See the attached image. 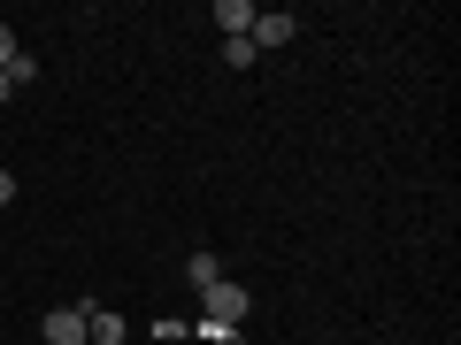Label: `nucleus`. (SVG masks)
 Returning a JSON list of instances; mask_svg holds the SVG:
<instances>
[{"label":"nucleus","mask_w":461,"mask_h":345,"mask_svg":"<svg viewBox=\"0 0 461 345\" xmlns=\"http://www.w3.org/2000/svg\"><path fill=\"white\" fill-rule=\"evenodd\" d=\"M239 314H247V284H230V277H215L208 292H200V330H208V338H223V330L239 323Z\"/></svg>","instance_id":"f257e3e1"},{"label":"nucleus","mask_w":461,"mask_h":345,"mask_svg":"<svg viewBox=\"0 0 461 345\" xmlns=\"http://www.w3.org/2000/svg\"><path fill=\"white\" fill-rule=\"evenodd\" d=\"M39 338L47 345H85V307H47L39 314Z\"/></svg>","instance_id":"f03ea898"},{"label":"nucleus","mask_w":461,"mask_h":345,"mask_svg":"<svg viewBox=\"0 0 461 345\" xmlns=\"http://www.w3.org/2000/svg\"><path fill=\"white\" fill-rule=\"evenodd\" d=\"M123 338H131V323H123V314L85 307V345H123Z\"/></svg>","instance_id":"7ed1b4c3"},{"label":"nucleus","mask_w":461,"mask_h":345,"mask_svg":"<svg viewBox=\"0 0 461 345\" xmlns=\"http://www.w3.org/2000/svg\"><path fill=\"white\" fill-rule=\"evenodd\" d=\"M293 31H300V16H285V8H269V16H254V31H247V39H254V47H285Z\"/></svg>","instance_id":"20e7f679"},{"label":"nucleus","mask_w":461,"mask_h":345,"mask_svg":"<svg viewBox=\"0 0 461 345\" xmlns=\"http://www.w3.org/2000/svg\"><path fill=\"white\" fill-rule=\"evenodd\" d=\"M215 23H223V39H247L254 31V8H247V0H215Z\"/></svg>","instance_id":"39448f33"},{"label":"nucleus","mask_w":461,"mask_h":345,"mask_svg":"<svg viewBox=\"0 0 461 345\" xmlns=\"http://www.w3.org/2000/svg\"><path fill=\"white\" fill-rule=\"evenodd\" d=\"M215 277H223V261H215V253H193V284H200V292H208Z\"/></svg>","instance_id":"423d86ee"},{"label":"nucleus","mask_w":461,"mask_h":345,"mask_svg":"<svg viewBox=\"0 0 461 345\" xmlns=\"http://www.w3.org/2000/svg\"><path fill=\"white\" fill-rule=\"evenodd\" d=\"M0 69H16V31L0 23Z\"/></svg>","instance_id":"0eeeda50"},{"label":"nucleus","mask_w":461,"mask_h":345,"mask_svg":"<svg viewBox=\"0 0 461 345\" xmlns=\"http://www.w3.org/2000/svg\"><path fill=\"white\" fill-rule=\"evenodd\" d=\"M8 199H16V177H8V169H0V208H8Z\"/></svg>","instance_id":"6e6552de"},{"label":"nucleus","mask_w":461,"mask_h":345,"mask_svg":"<svg viewBox=\"0 0 461 345\" xmlns=\"http://www.w3.org/2000/svg\"><path fill=\"white\" fill-rule=\"evenodd\" d=\"M8 93H16V69H0V100H8Z\"/></svg>","instance_id":"1a4fd4ad"}]
</instances>
